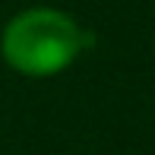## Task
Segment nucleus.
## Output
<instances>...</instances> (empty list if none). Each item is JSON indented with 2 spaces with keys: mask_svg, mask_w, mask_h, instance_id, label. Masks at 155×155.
<instances>
[{
  "mask_svg": "<svg viewBox=\"0 0 155 155\" xmlns=\"http://www.w3.org/2000/svg\"><path fill=\"white\" fill-rule=\"evenodd\" d=\"M76 19L63 10L32 6L6 22L0 35V54L6 67L32 79L57 76L82 54L86 41Z\"/></svg>",
  "mask_w": 155,
  "mask_h": 155,
  "instance_id": "obj_1",
  "label": "nucleus"
}]
</instances>
